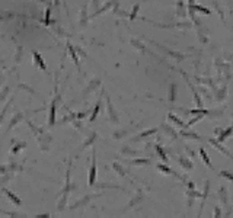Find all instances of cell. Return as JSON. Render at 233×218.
Masks as SVG:
<instances>
[{"mask_svg": "<svg viewBox=\"0 0 233 218\" xmlns=\"http://www.w3.org/2000/svg\"><path fill=\"white\" fill-rule=\"evenodd\" d=\"M96 180V157H95V150H93V157H92V166L89 170V185L93 186Z\"/></svg>", "mask_w": 233, "mask_h": 218, "instance_id": "1", "label": "cell"}, {"mask_svg": "<svg viewBox=\"0 0 233 218\" xmlns=\"http://www.w3.org/2000/svg\"><path fill=\"white\" fill-rule=\"evenodd\" d=\"M2 192H3V193H5V195H6L7 198L10 199V201H12L13 204H16V205H20V204H22V202H20V199L18 198L16 195H13V193H12L10 191H7L6 188H2Z\"/></svg>", "mask_w": 233, "mask_h": 218, "instance_id": "2", "label": "cell"}, {"mask_svg": "<svg viewBox=\"0 0 233 218\" xmlns=\"http://www.w3.org/2000/svg\"><path fill=\"white\" fill-rule=\"evenodd\" d=\"M32 55H34V60H35V64H37V66H40L41 70H44V71H45L47 66H45V63L42 61V58H41L40 54L37 53V51H32Z\"/></svg>", "mask_w": 233, "mask_h": 218, "instance_id": "3", "label": "cell"}, {"mask_svg": "<svg viewBox=\"0 0 233 218\" xmlns=\"http://www.w3.org/2000/svg\"><path fill=\"white\" fill-rule=\"evenodd\" d=\"M210 144H211V145H214V147H216L217 150H220V151L223 153V154H226V156H229L230 159H233V156H232V154H230V151H229V150H226L224 147H221V145L219 144V141H214V140H210Z\"/></svg>", "mask_w": 233, "mask_h": 218, "instance_id": "4", "label": "cell"}, {"mask_svg": "<svg viewBox=\"0 0 233 218\" xmlns=\"http://www.w3.org/2000/svg\"><path fill=\"white\" fill-rule=\"evenodd\" d=\"M55 122V100L51 102V108H50V118H48V124L54 125Z\"/></svg>", "mask_w": 233, "mask_h": 218, "instance_id": "5", "label": "cell"}, {"mask_svg": "<svg viewBox=\"0 0 233 218\" xmlns=\"http://www.w3.org/2000/svg\"><path fill=\"white\" fill-rule=\"evenodd\" d=\"M107 103H108V111H109V116H111V121L112 122H118V116H117V113L114 111V106L111 103V100L107 99Z\"/></svg>", "mask_w": 233, "mask_h": 218, "instance_id": "6", "label": "cell"}, {"mask_svg": "<svg viewBox=\"0 0 233 218\" xmlns=\"http://www.w3.org/2000/svg\"><path fill=\"white\" fill-rule=\"evenodd\" d=\"M168 118H169V121H172L173 124H176V125L181 126V128H184V126H185L184 121H181V119L178 118V116H175L173 113H169V115H168Z\"/></svg>", "mask_w": 233, "mask_h": 218, "instance_id": "7", "label": "cell"}, {"mask_svg": "<svg viewBox=\"0 0 233 218\" xmlns=\"http://www.w3.org/2000/svg\"><path fill=\"white\" fill-rule=\"evenodd\" d=\"M200 156H201V159H203V161H204V163H206L210 169H213L211 161H210V159H208V156H207V153H206V150H204V148H200Z\"/></svg>", "mask_w": 233, "mask_h": 218, "instance_id": "8", "label": "cell"}, {"mask_svg": "<svg viewBox=\"0 0 233 218\" xmlns=\"http://www.w3.org/2000/svg\"><path fill=\"white\" fill-rule=\"evenodd\" d=\"M179 163L182 164V167H184V169H186V170H191V169L194 167V164H192V163H191V161H189L188 159H186V157H181V159H179Z\"/></svg>", "mask_w": 233, "mask_h": 218, "instance_id": "9", "label": "cell"}, {"mask_svg": "<svg viewBox=\"0 0 233 218\" xmlns=\"http://www.w3.org/2000/svg\"><path fill=\"white\" fill-rule=\"evenodd\" d=\"M232 132H233V126H229L227 130H224V132H223V134L220 135V137H219V140H217V141H219V143H223V141H224V140H226L227 137H229V135L232 134Z\"/></svg>", "mask_w": 233, "mask_h": 218, "instance_id": "10", "label": "cell"}, {"mask_svg": "<svg viewBox=\"0 0 233 218\" xmlns=\"http://www.w3.org/2000/svg\"><path fill=\"white\" fill-rule=\"evenodd\" d=\"M175 95H176V85L172 83V85H171V90H169V102H171V103H172L173 100H175V98H176Z\"/></svg>", "mask_w": 233, "mask_h": 218, "instance_id": "11", "label": "cell"}, {"mask_svg": "<svg viewBox=\"0 0 233 218\" xmlns=\"http://www.w3.org/2000/svg\"><path fill=\"white\" fill-rule=\"evenodd\" d=\"M194 10H197V12H201L203 15H211V10H210V9H207V7H203V6H198V5H195V6H194Z\"/></svg>", "mask_w": 233, "mask_h": 218, "instance_id": "12", "label": "cell"}, {"mask_svg": "<svg viewBox=\"0 0 233 218\" xmlns=\"http://www.w3.org/2000/svg\"><path fill=\"white\" fill-rule=\"evenodd\" d=\"M69 51H70V55H72V58L74 60V63H76V66H79V58H77V55H76V50H74L73 47L70 45V44H69Z\"/></svg>", "mask_w": 233, "mask_h": 218, "instance_id": "13", "label": "cell"}, {"mask_svg": "<svg viewBox=\"0 0 233 218\" xmlns=\"http://www.w3.org/2000/svg\"><path fill=\"white\" fill-rule=\"evenodd\" d=\"M162 128H163V130H166V134H168V135H172V138H176V137H178V134H176V132L173 131V128H172V126L169 128V126H168V125H162Z\"/></svg>", "mask_w": 233, "mask_h": 218, "instance_id": "14", "label": "cell"}, {"mask_svg": "<svg viewBox=\"0 0 233 218\" xmlns=\"http://www.w3.org/2000/svg\"><path fill=\"white\" fill-rule=\"evenodd\" d=\"M157 131V128H152V130H149V131H146V132H141L137 138H134V140H140V138H143V137H147V135H152V134H154V132Z\"/></svg>", "mask_w": 233, "mask_h": 218, "instance_id": "15", "label": "cell"}, {"mask_svg": "<svg viewBox=\"0 0 233 218\" xmlns=\"http://www.w3.org/2000/svg\"><path fill=\"white\" fill-rule=\"evenodd\" d=\"M157 169H159L160 172L168 173V175H175V173L172 172V169H169V167H166V166H165V164H157Z\"/></svg>", "mask_w": 233, "mask_h": 218, "instance_id": "16", "label": "cell"}, {"mask_svg": "<svg viewBox=\"0 0 233 218\" xmlns=\"http://www.w3.org/2000/svg\"><path fill=\"white\" fill-rule=\"evenodd\" d=\"M181 135L182 137H186V138H195V140H200V137L194 132H185V131H181Z\"/></svg>", "mask_w": 233, "mask_h": 218, "instance_id": "17", "label": "cell"}, {"mask_svg": "<svg viewBox=\"0 0 233 218\" xmlns=\"http://www.w3.org/2000/svg\"><path fill=\"white\" fill-rule=\"evenodd\" d=\"M178 16H185V9H184V2H178Z\"/></svg>", "mask_w": 233, "mask_h": 218, "instance_id": "18", "label": "cell"}, {"mask_svg": "<svg viewBox=\"0 0 233 218\" xmlns=\"http://www.w3.org/2000/svg\"><path fill=\"white\" fill-rule=\"evenodd\" d=\"M99 108H101V102H98L96 103V106H95V109H93V113H92V116H90V122H93L95 119H96V115H98V112H99Z\"/></svg>", "mask_w": 233, "mask_h": 218, "instance_id": "19", "label": "cell"}, {"mask_svg": "<svg viewBox=\"0 0 233 218\" xmlns=\"http://www.w3.org/2000/svg\"><path fill=\"white\" fill-rule=\"evenodd\" d=\"M131 164H150V160L149 159H139V160H133Z\"/></svg>", "mask_w": 233, "mask_h": 218, "instance_id": "20", "label": "cell"}, {"mask_svg": "<svg viewBox=\"0 0 233 218\" xmlns=\"http://www.w3.org/2000/svg\"><path fill=\"white\" fill-rule=\"evenodd\" d=\"M22 118V113H18V115H16V116H13V121H12V122H10V124H9V126H7V130H12V126L15 125V124H18V121H19V119Z\"/></svg>", "mask_w": 233, "mask_h": 218, "instance_id": "21", "label": "cell"}, {"mask_svg": "<svg viewBox=\"0 0 233 218\" xmlns=\"http://www.w3.org/2000/svg\"><path fill=\"white\" fill-rule=\"evenodd\" d=\"M156 150H157V153H159L160 159L163 160V161H168V157H166V154H165V151L162 150V147H160V145H156Z\"/></svg>", "mask_w": 233, "mask_h": 218, "instance_id": "22", "label": "cell"}, {"mask_svg": "<svg viewBox=\"0 0 233 218\" xmlns=\"http://www.w3.org/2000/svg\"><path fill=\"white\" fill-rule=\"evenodd\" d=\"M98 85H99V80H93L92 83H90V86L87 87L86 90H85V95H87V93L90 92V90H92V89H95V87L98 86Z\"/></svg>", "mask_w": 233, "mask_h": 218, "instance_id": "23", "label": "cell"}, {"mask_svg": "<svg viewBox=\"0 0 233 218\" xmlns=\"http://www.w3.org/2000/svg\"><path fill=\"white\" fill-rule=\"evenodd\" d=\"M220 176H223V178H226L227 180H232V182H233V173H229V172L221 170V172H220Z\"/></svg>", "mask_w": 233, "mask_h": 218, "instance_id": "24", "label": "cell"}, {"mask_svg": "<svg viewBox=\"0 0 233 218\" xmlns=\"http://www.w3.org/2000/svg\"><path fill=\"white\" fill-rule=\"evenodd\" d=\"M189 113H208V111H207V109H204V108H198V109H192V111H189Z\"/></svg>", "mask_w": 233, "mask_h": 218, "instance_id": "25", "label": "cell"}, {"mask_svg": "<svg viewBox=\"0 0 233 218\" xmlns=\"http://www.w3.org/2000/svg\"><path fill=\"white\" fill-rule=\"evenodd\" d=\"M114 169H115V170H117V172L120 173L121 176H124V175H125V170H122V169H121V166L118 164V163H114Z\"/></svg>", "mask_w": 233, "mask_h": 218, "instance_id": "26", "label": "cell"}, {"mask_svg": "<svg viewBox=\"0 0 233 218\" xmlns=\"http://www.w3.org/2000/svg\"><path fill=\"white\" fill-rule=\"evenodd\" d=\"M23 147H26V144H25V143H22V144H18L16 147H13V148H12V153H13V154H16V153L19 151L20 148H23Z\"/></svg>", "mask_w": 233, "mask_h": 218, "instance_id": "27", "label": "cell"}, {"mask_svg": "<svg viewBox=\"0 0 233 218\" xmlns=\"http://www.w3.org/2000/svg\"><path fill=\"white\" fill-rule=\"evenodd\" d=\"M50 16H51V9L48 7V9H47V12H45V25H47V26L50 25Z\"/></svg>", "mask_w": 233, "mask_h": 218, "instance_id": "28", "label": "cell"}, {"mask_svg": "<svg viewBox=\"0 0 233 218\" xmlns=\"http://www.w3.org/2000/svg\"><path fill=\"white\" fill-rule=\"evenodd\" d=\"M220 198H221V201L226 204V191H224V188H220Z\"/></svg>", "mask_w": 233, "mask_h": 218, "instance_id": "29", "label": "cell"}, {"mask_svg": "<svg viewBox=\"0 0 233 218\" xmlns=\"http://www.w3.org/2000/svg\"><path fill=\"white\" fill-rule=\"evenodd\" d=\"M137 12H139V5L137 6H134V9H133V12H131V15H130V19L133 20L136 16H137Z\"/></svg>", "mask_w": 233, "mask_h": 218, "instance_id": "30", "label": "cell"}, {"mask_svg": "<svg viewBox=\"0 0 233 218\" xmlns=\"http://www.w3.org/2000/svg\"><path fill=\"white\" fill-rule=\"evenodd\" d=\"M214 212H216V214H214V217H220V215H221V214H220V208H216V209H214Z\"/></svg>", "mask_w": 233, "mask_h": 218, "instance_id": "31", "label": "cell"}]
</instances>
